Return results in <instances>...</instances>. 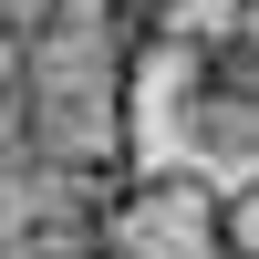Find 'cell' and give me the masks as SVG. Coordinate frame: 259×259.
<instances>
[{"instance_id": "1", "label": "cell", "mask_w": 259, "mask_h": 259, "mask_svg": "<svg viewBox=\"0 0 259 259\" xmlns=\"http://www.w3.org/2000/svg\"><path fill=\"white\" fill-rule=\"evenodd\" d=\"M187 73L166 83V124H177V166H197V177H259V31L218 41H177Z\"/></svg>"}, {"instance_id": "2", "label": "cell", "mask_w": 259, "mask_h": 259, "mask_svg": "<svg viewBox=\"0 0 259 259\" xmlns=\"http://www.w3.org/2000/svg\"><path fill=\"white\" fill-rule=\"evenodd\" d=\"M104 239L114 259H228V187L197 166H156L114 197Z\"/></svg>"}, {"instance_id": "3", "label": "cell", "mask_w": 259, "mask_h": 259, "mask_svg": "<svg viewBox=\"0 0 259 259\" xmlns=\"http://www.w3.org/2000/svg\"><path fill=\"white\" fill-rule=\"evenodd\" d=\"M228 259H259V177L228 187Z\"/></svg>"}, {"instance_id": "4", "label": "cell", "mask_w": 259, "mask_h": 259, "mask_svg": "<svg viewBox=\"0 0 259 259\" xmlns=\"http://www.w3.org/2000/svg\"><path fill=\"white\" fill-rule=\"evenodd\" d=\"M239 11H249V21H259V0H239Z\"/></svg>"}]
</instances>
